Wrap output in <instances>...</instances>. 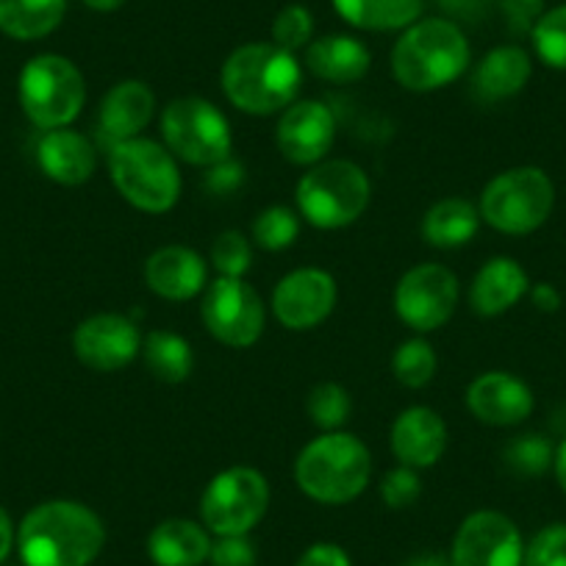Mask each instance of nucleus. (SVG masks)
Masks as SVG:
<instances>
[{
    "mask_svg": "<svg viewBox=\"0 0 566 566\" xmlns=\"http://www.w3.org/2000/svg\"><path fill=\"white\" fill-rule=\"evenodd\" d=\"M106 544L101 516L75 500H51L25 514L18 549L25 566H90Z\"/></svg>",
    "mask_w": 566,
    "mask_h": 566,
    "instance_id": "nucleus-1",
    "label": "nucleus"
},
{
    "mask_svg": "<svg viewBox=\"0 0 566 566\" xmlns=\"http://www.w3.org/2000/svg\"><path fill=\"white\" fill-rule=\"evenodd\" d=\"M222 92L244 114L266 117L290 108L303 84V67L295 53L275 42H248L222 64Z\"/></svg>",
    "mask_w": 566,
    "mask_h": 566,
    "instance_id": "nucleus-2",
    "label": "nucleus"
},
{
    "mask_svg": "<svg viewBox=\"0 0 566 566\" xmlns=\"http://www.w3.org/2000/svg\"><path fill=\"white\" fill-rule=\"evenodd\" d=\"M472 62L464 31L444 18L417 20L391 48V75L408 92H433L450 86Z\"/></svg>",
    "mask_w": 566,
    "mask_h": 566,
    "instance_id": "nucleus-3",
    "label": "nucleus"
},
{
    "mask_svg": "<svg viewBox=\"0 0 566 566\" xmlns=\"http://www.w3.org/2000/svg\"><path fill=\"white\" fill-rule=\"evenodd\" d=\"M373 455L367 444L345 431L312 439L295 461V483L306 497L323 505H345L367 489Z\"/></svg>",
    "mask_w": 566,
    "mask_h": 566,
    "instance_id": "nucleus-4",
    "label": "nucleus"
},
{
    "mask_svg": "<svg viewBox=\"0 0 566 566\" xmlns=\"http://www.w3.org/2000/svg\"><path fill=\"white\" fill-rule=\"evenodd\" d=\"M108 172L123 200L148 214H165L181 198V172L176 156L165 145L145 136L112 145Z\"/></svg>",
    "mask_w": 566,
    "mask_h": 566,
    "instance_id": "nucleus-5",
    "label": "nucleus"
},
{
    "mask_svg": "<svg viewBox=\"0 0 566 566\" xmlns=\"http://www.w3.org/2000/svg\"><path fill=\"white\" fill-rule=\"evenodd\" d=\"M373 187L367 172L347 159H328L308 167L297 181L295 200L308 226L323 231H339L353 226L367 211Z\"/></svg>",
    "mask_w": 566,
    "mask_h": 566,
    "instance_id": "nucleus-6",
    "label": "nucleus"
},
{
    "mask_svg": "<svg viewBox=\"0 0 566 566\" xmlns=\"http://www.w3.org/2000/svg\"><path fill=\"white\" fill-rule=\"evenodd\" d=\"M555 187L542 167H514L486 184L481 195V220L509 237H527L549 220Z\"/></svg>",
    "mask_w": 566,
    "mask_h": 566,
    "instance_id": "nucleus-7",
    "label": "nucleus"
},
{
    "mask_svg": "<svg viewBox=\"0 0 566 566\" xmlns=\"http://www.w3.org/2000/svg\"><path fill=\"white\" fill-rule=\"evenodd\" d=\"M20 106L42 130L67 128L86 103V81L70 59L56 53L34 56L20 73Z\"/></svg>",
    "mask_w": 566,
    "mask_h": 566,
    "instance_id": "nucleus-8",
    "label": "nucleus"
},
{
    "mask_svg": "<svg viewBox=\"0 0 566 566\" xmlns=\"http://www.w3.org/2000/svg\"><path fill=\"white\" fill-rule=\"evenodd\" d=\"M165 148L192 167L220 165L231 159L233 134L226 114L206 97H176L161 112Z\"/></svg>",
    "mask_w": 566,
    "mask_h": 566,
    "instance_id": "nucleus-9",
    "label": "nucleus"
},
{
    "mask_svg": "<svg viewBox=\"0 0 566 566\" xmlns=\"http://www.w3.org/2000/svg\"><path fill=\"white\" fill-rule=\"evenodd\" d=\"M270 505V483L253 467H231L211 478L200 497L203 525L217 536H248Z\"/></svg>",
    "mask_w": 566,
    "mask_h": 566,
    "instance_id": "nucleus-10",
    "label": "nucleus"
},
{
    "mask_svg": "<svg viewBox=\"0 0 566 566\" xmlns=\"http://www.w3.org/2000/svg\"><path fill=\"white\" fill-rule=\"evenodd\" d=\"M206 331L226 347H250L261 339L266 323L264 303L244 277H217L206 286L203 306Z\"/></svg>",
    "mask_w": 566,
    "mask_h": 566,
    "instance_id": "nucleus-11",
    "label": "nucleus"
},
{
    "mask_svg": "<svg viewBox=\"0 0 566 566\" xmlns=\"http://www.w3.org/2000/svg\"><path fill=\"white\" fill-rule=\"evenodd\" d=\"M459 306V277L442 264H419L400 277L395 312L417 334L439 331Z\"/></svg>",
    "mask_w": 566,
    "mask_h": 566,
    "instance_id": "nucleus-12",
    "label": "nucleus"
},
{
    "mask_svg": "<svg viewBox=\"0 0 566 566\" xmlns=\"http://www.w3.org/2000/svg\"><path fill=\"white\" fill-rule=\"evenodd\" d=\"M525 544L514 522L500 511H475L453 538L450 566H522Z\"/></svg>",
    "mask_w": 566,
    "mask_h": 566,
    "instance_id": "nucleus-13",
    "label": "nucleus"
},
{
    "mask_svg": "<svg viewBox=\"0 0 566 566\" xmlns=\"http://www.w3.org/2000/svg\"><path fill=\"white\" fill-rule=\"evenodd\" d=\"M336 306V281L331 272L303 266L277 281L272 314L290 331H312L331 317Z\"/></svg>",
    "mask_w": 566,
    "mask_h": 566,
    "instance_id": "nucleus-14",
    "label": "nucleus"
},
{
    "mask_svg": "<svg viewBox=\"0 0 566 566\" xmlns=\"http://www.w3.org/2000/svg\"><path fill=\"white\" fill-rule=\"evenodd\" d=\"M336 139V117L323 101H295L283 108L275 128L277 150L297 167H314L325 161Z\"/></svg>",
    "mask_w": 566,
    "mask_h": 566,
    "instance_id": "nucleus-15",
    "label": "nucleus"
},
{
    "mask_svg": "<svg viewBox=\"0 0 566 566\" xmlns=\"http://www.w3.org/2000/svg\"><path fill=\"white\" fill-rule=\"evenodd\" d=\"M73 350L92 373H117L139 356L142 334L123 314H95L75 328Z\"/></svg>",
    "mask_w": 566,
    "mask_h": 566,
    "instance_id": "nucleus-16",
    "label": "nucleus"
},
{
    "mask_svg": "<svg viewBox=\"0 0 566 566\" xmlns=\"http://www.w3.org/2000/svg\"><path fill=\"white\" fill-rule=\"evenodd\" d=\"M467 408L472 417L492 428H514L533 413V391L511 373H483L467 389Z\"/></svg>",
    "mask_w": 566,
    "mask_h": 566,
    "instance_id": "nucleus-17",
    "label": "nucleus"
},
{
    "mask_svg": "<svg viewBox=\"0 0 566 566\" xmlns=\"http://www.w3.org/2000/svg\"><path fill=\"white\" fill-rule=\"evenodd\" d=\"M395 459L411 470H428L448 448V424L433 408L411 406L395 419L389 433Z\"/></svg>",
    "mask_w": 566,
    "mask_h": 566,
    "instance_id": "nucleus-18",
    "label": "nucleus"
},
{
    "mask_svg": "<svg viewBox=\"0 0 566 566\" xmlns=\"http://www.w3.org/2000/svg\"><path fill=\"white\" fill-rule=\"evenodd\" d=\"M154 112L156 95L148 84L136 78L119 81L101 101V112H97L101 142H106V148H112L117 142L136 139L150 125Z\"/></svg>",
    "mask_w": 566,
    "mask_h": 566,
    "instance_id": "nucleus-19",
    "label": "nucleus"
},
{
    "mask_svg": "<svg viewBox=\"0 0 566 566\" xmlns=\"http://www.w3.org/2000/svg\"><path fill=\"white\" fill-rule=\"evenodd\" d=\"M145 283L154 295L165 297V301H192L209 283V266H206L203 255L195 253L192 248L167 244L145 261Z\"/></svg>",
    "mask_w": 566,
    "mask_h": 566,
    "instance_id": "nucleus-20",
    "label": "nucleus"
},
{
    "mask_svg": "<svg viewBox=\"0 0 566 566\" xmlns=\"http://www.w3.org/2000/svg\"><path fill=\"white\" fill-rule=\"evenodd\" d=\"M36 161L51 181L62 187H81L95 176L97 150L78 130L53 128L42 134L36 145Z\"/></svg>",
    "mask_w": 566,
    "mask_h": 566,
    "instance_id": "nucleus-21",
    "label": "nucleus"
},
{
    "mask_svg": "<svg viewBox=\"0 0 566 566\" xmlns=\"http://www.w3.org/2000/svg\"><path fill=\"white\" fill-rule=\"evenodd\" d=\"M531 292L527 272L511 255H494L475 272L470 286V306L481 317H497L514 308Z\"/></svg>",
    "mask_w": 566,
    "mask_h": 566,
    "instance_id": "nucleus-22",
    "label": "nucleus"
},
{
    "mask_svg": "<svg viewBox=\"0 0 566 566\" xmlns=\"http://www.w3.org/2000/svg\"><path fill=\"white\" fill-rule=\"evenodd\" d=\"M369 48L350 34H328L306 48V67L314 78L328 84H356L369 73Z\"/></svg>",
    "mask_w": 566,
    "mask_h": 566,
    "instance_id": "nucleus-23",
    "label": "nucleus"
},
{
    "mask_svg": "<svg viewBox=\"0 0 566 566\" xmlns=\"http://www.w3.org/2000/svg\"><path fill=\"white\" fill-rule=\"evenodd\" d=\"M533 62L520 45H500L478 62L472 73V95L481 103H500L525 90Z\"/></svg>",
    "mask_w": 566,
    "mask_h": 566,
    "instance_id": "nucleus-24",
    "label": "nucleus"
},
{
    "mask_svg": "<svg viewBox=\"0 0 566 566\" xmlns=\"http://www.w3.org/2000/svg\"><path fill=\"white\" fill-rule=\"evenodd\" d=\"M148 555L156 566H200L211 555V538L198 522L165 520L148 536Z\"/></svg>",
    "mask_w": 566,
    "mask_h": 566,
    "instance_id": "nucleus-25",
    "label": "nucleus"
},
{
    "mask_svg": "<svg viewBox=\"0 0 566 566\" xmlns=\"http://www.w3.org/2000/svg\"><path fill=\"white\" fill-rule=\"evenodd\" d=\"M481 211L464 198H444L422 217V239L431 248L453 250L470 244L481 228Z\"/></svg>",
    "mask_w": 566,
    "mask_h": 566,
    "instance_id": "nucleus-26",
    "label": "nucleus"
},
{
    "mask_svg": "<svg viewBox=\"0 0 566 566\" xmlns=\"http://www.w3.org/2000/svg\"><path fill=\"white\" fill-rule=\"evenodd\" d=\"M67 0H0V34L34 42L62 25Z\"/></svg>",
    "mask_w": 566,
    "mask_h": 566,
    "instance_id": "nucleus-27",
    "label": "nucleus"
},
{
    "mask_svg": "<svg viewBox=\"0 0 566 566\" xmlns=\"http://www.w3.org/2000/svg\"><path fill=\"white\" fill-rule=\"evenodd\" d=\"M345 23L361 31H406L422 14L424 0H334Z\"/></svg>",
    "mask_w": 566,
    "mask_h": 566,
    "instance_id": "nucleus-28",
    "label": "nucleus"
},
{
    "mask_svg": "<svg viewBox=\"0 0 566 566\" xmlns=\"http://www.w3.org/2000/svg\"><path fill=\"white\" fill-rule=\"evenodd\" d=\"M139 356L145 358V367L150 369V375L165 380V384H184L195 367L189 342L172 331H150L142 339Z\"/></svg>",
    "mask_w": 566,
    "mask_h": 566,
    "instance_id": "nucleus-29",
    "label": "nucleus"
},
{
    "mask_svg": "<svg viewBox=\"0 0 566 566\" xmlns=\"http://www.w3.org/2000/svg\"><path fill=\"white\" fill-rule=\"evenodd\" d=\"M437 353H433V345L422 336H413V339L402 342L395 350V358H391V373L408 389H422L433 380L437 375Z\"/></svg>",
    "mask_w": 566,
    "mask_h": 566,
    "instance_id": "nucleus-30",
    "label": "nucleus"
},
{
    "mask_svg": "<svg viewBox=\"0 0 566 566\" xmlns=\"http://www.w3.org/2000/svg\"><path fill=\"white\" fill-rule=\"evenodd\" d=\"M503 459L509 464V470H514L516 475L536 478L553 467L555 450L549 444L547 437L542 433H522V437L511 439L503 450Z\"/></svg>",
    "mask_w": 566,
    "mask_h": 566,
    "instance_id": "nucleus-31",
    "label": "nucleus"
},
{
    "mask_svg": "<svg viewBox=\"0 0 566 566\" xmlns=\"http://www.w3.org/2000/svg\"><path fill=\"white\" fill-rule=\"evenodd\" d=\"M350 408L353 402L345 386L331 384V380L314 386L306 397L308 417H312V422L317 424V428H323L325 433L339 431L342 424L347 422V417H350Z\"/></svg>",
    "mask_w": 566,
    "mask_h": 566,
    "instance_id": "nucleus-32",
    "label": "nucleus"
},
{
    "mask_svg": "<svg viewBox=\"0 0 566 566\" xmlns=\"http://www.w3.org/2000/svg\"><path fill=\"white\" fill-rule=\"evenodd\" d=\"M297 237H301V214H295L286 206H270L253 222L255 244L270 250V253L292 248Z\"/></svg>",
    "mask_w": 566,
    "mask_h": 566,
    "instance_id": "nucleus-33",
    "label": "nucleus"
},
{
    "mask_svg": "<svg viewBox=\"0 0 566 566\" xmlns=\"http://www.w3.org/2000/svg\"><path fill=\"white\" fill-rule=\"evenodd\" d=\"M533 51L547 67L566 70V3L544 12L531 31Z\"/></svg>",
    "mask_w": 566,
    "mask_h": 566,
    "instance_id": "nucleus-34",
    "label": "nucleus"
},
{
    "mask_svg": "<svg viewBox=\"0 0 566 566\" xmlns=\"http://www.w3.org/2000/svg\"><path fill=\"white\" fill-rule=\"evenodd\" d=\"M314 34V14L301 3L283 7L272 20V42L283 51L297 53L312 45Z\"/></svg>",
    "mask_w": 566,
    "mask_h": 566,
    "instance_id": "nucleus-35",
    "label": "nucleus"
},
{
    "mask_svg": "<svg viewBox=\"0 0 566 566\" xmlns=\"http://www.w3.org/2000/svg\"><path fill=\"white\" fill-rule=\"evenodd\" d=\"M253 261V248L239 231H226L211 244V264L220 277H244Z\"/></svg>",
    "mask_w": 566,
    "mask_h": 566,
    "instance_id": "nucleus-36",
    "label": "nucleus"
},
{
    "mask_svg": "<svg viewBox=\"0 0 566 566\" xmlns=\"http://www.w3.org/2000/svg\"><path fill=\"white\" fill-rule=\"evenodd\" d=\"M522 566H566V525L542 527L522 555Z\"/></svg>",
    "mask_w": 566,
    "mask_h": 566,
    "instance_id": "nucleus-37",
    "label": "nucleus"
},
{
    "mask_svg": "<svg viewBox=\"0 0 566 566\" xmlns=\"http://www.w3.org/2000/svg\"><path fill=\"white\" fill-rule=\"evenodd\" d=\"M419 494H422V481H419L417 470H411V467L400 464L397 470H389L384 483H380V497L389 509H408V505L417 503Z\"/></svg>",
    "mask_w": 566,
    "mask_h": 566,
    "instance_id": "nucleus-38",
    "label": "nucleus"
},
{
    "mask_svg": "<svg viewBox=\"0 0 566 566\" xmlns=\"http://www.w3.org/2000/svg\"><path fill=\"white\" fill-rule=\"evenodd\" d=\"M211 566H255V547L248 536H220L211 544Z\"/></svg>",
    "mask_w": 566,
    "mask_h": 566,
    "instance_id": "nucleus-39",
    "label": "nucleus"
},
{
    "mask_svg": "<svg viewBox=\"0 0 566 566\" xmlns=\"http://www.w3.org/2000/svg\"><path fill=\"white\" fill-rule=\"evenodd\" d=\"M503 14L514 34H531L544 14L542 0H503Z\"/></svg>",
    "mask_w": 566,
    "mask_h": 566,
    "instance_id": "nucleus-40",
    "label": "nucleus"
},
{
    "mask_svg": "<svg viewBox=\"0 0 566 566\" xmlns=\"http://www.w3.org/2000/svg\"><path fill=\"white\" fill-rule=\"evenodd\" d=\"M244 184V167L239 161L226 159L206 170V189L214 195H231Z\"/></svg>",
    "mask_w": 566,
    "mask_h": 566,
    "instance_id": "nucleus-41",
    "label": "nucleus"
},
{
    "mask_svg": "<svg viewBox=\"0 0 566 566\" xmlns=\"http://www.w3.org/2000/svg\"><path fill=\"white\" fill-rule=\"evenodd\" d=\"M297 566H353V564H350V555H347L339 544L319 542V544H312V547L301 555Z\"/></svg>",
    "mask_w": 566,
    "mask_h": 566,
    "instance_id": "nucleus-42",
    "label": "nucleus"
},
{
    "mask_svg": "<svg viewBox=\"0 0 566 566\" xmlns=\"http://www.w3.org/2000/svg\"><path fill=\"white\" fill-rule=\"evenodd\" d=\"M531 301L538 312L553 314L560 308V292L555 290L553 283H536V286H531Z\"/></svg>",
    "mask_w": 566,
    "mask_h": 566,
    "instance_id": "nucleus-43",
    "label": "nucleus"
},
{
    "mask_svg": "<svg viewBox=\"0 0 566 566\" xmlns=\"http://www.w3.org/2000/svg\"><path fill=\"white\" fill-rule=\"evenodd\" d=\"M12 544H14V527L12 520L3 509H0V560H7V555L12 553Z\"/></svg>",
    "mask_w": 566,
    "mask_h": 566,
    "instance_id": "nucleus-44",
    "label": "nucleus"
},
{
    "mask_svg": "<svg viewBox=\"0 0 566 566\" xmlns=\"http://www.w3.org/2000/svg\"><path fill=\"white\" fill-rule=\"evenodd\" d=\"M553 470H555V478H558V486L564 489V494H566V439L560 442V448L555 450Z\"/></svg>",
    "mask_w": 566,
    "mask_h": 566,
    "instance_id": "nucleus-45",
    "label": "nucleus"
},
{
    "mask_svg": "<svg viewBox=\"0 0 566 566\" xmlns=\"http://www.w3.org/2000/svg\"><path fill=\"white\" fill-rule=\"evenodd\" d=\"M406 566H450V560L444 558V555H437V553H424V555H417V558L408 560Z\"/></svg>",
    "mask_w": 566,
    "mask_h": 566,
    "instance_id": "nucleus-46",
    "label": "nucleus"
},
{
    "mask_svg": "<svg viewBox=\"0 0 566 566\" xmlns=\"http://www.w3.org/2000/svg\"><path fill=\"white\" fill-rule=\"evenodd\" d=\"M439 3L453 14H470L472 9H475L478 0H439Z\"/></svg>",
    "mask_w": 566,
    "mask_h": 566,
    "instance_id": "nucleus-47",
    "label": "nucleus"
},
{
    "mask_svg": "<svg viewBox=\"0 0 566 566\" xmlns=\"http://www.w3.org/2000/svg\"><path fill=\"white\" fill-rule=\"evenodd\" d=\"M84 3L92 9V12H117L125 0H84Z\"/></svg>",
    "mask_w": 566,
    "mask_h": 566,
    "instance_id": "nucleus-48",
    "label": "nucleus"
}]
</instances>
